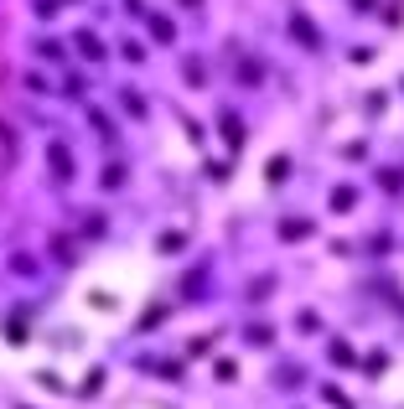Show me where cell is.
I'll return each mask as SVG.
<instances>
[{
	"label": "cell",
	"mask_w": 404,
	"mask_h": 409,
	"mask_svg": "<svg viewBox=\"0 0 404 409\" xmlns=\"http://www.w3.org/2000/svg\"><path fill=\"white\" fill-rule=\"evenodd\" d=\"M280 233H285V239H306L311 223H306V218H285V223H280Z\"/></svg>",
	"instance_id": "1"
},
{
	"label": "cell",
	"mask_w": 404,
	"mask_h": 409,
	"mask_svg": "<svg viewBox=\"0 0 404 409\" xmlns=\"http://www.w3.org/2000/svg\"><path fill=\"white\" fill-rule=\"evenodd\" d=\"M291 32L301 36V42H311V47H316V26H311L306 16H295V21H291Z\"/></svg>",
	"instance_id": "2"
},
{
	"label": "cell",
	"mask_w": 404,
	"mask_h": 409,
	"mask_svg": "<svg viewBox=\"0 0 404 409\" xmlns=\"http://www.w3.org/2000/svg\"><path fill=\"white\" fill-rule=\"evenodd\" d=\"M78 47H83L88 57H104V47H99V36H94V32H83V36H78Z\"/></svg>",
	"instance_id": "3"
},
{
	"label": "cell",
	"mask_w": 404,
	"mask_h": 409,
	"mask_svg": "<svg viewBox=\"0 0 404 409\" xmlns=\"http://www.w3.org/2000/svg\"><path fill=\"white\" fill-rule=\"evenodd\" d=\"M151 32L161 36V42H172V21H166V16H151Z\"/></svg>",
	"instance_id": "4"
},
{
	"label": "cell",
	"mask_w": 404,
	"mask_h": 409,
	"mask_svg": "<svg viewBox=\"0 0 404 409\" xmlns=\"http://www.w3.org/2000/svg\"><path fill=\"white\" fill-rule=\"evenodd\" d=\"M332 207H353V187H337L332 192Z\"/></svg>",
	"instance_id": "5"
},
{
	"label": "cell",
	"mask_w": 404,
	"mask_h": 409,
	"mask_svg": "<svg viewBox=\"0 0 404 409\" xmlns=\"http://www.w3.org/2000/svg\"><path fill=\"white\" fill-rule=\"evenodd\" d=\"M192 6H197V0H192Z\"/></svg>",
	"instance_id": "6"
}]
</instances>
